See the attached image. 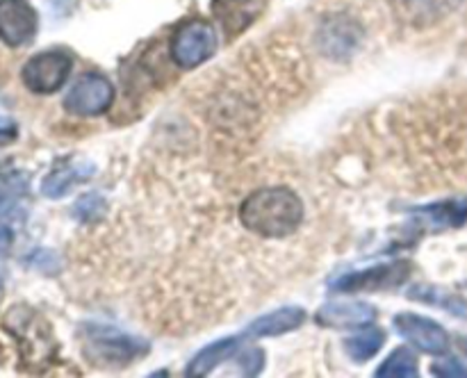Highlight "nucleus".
Here are the masks:
<instances>
[{
	"label": "nucleus",
	"instance_id": "f257e3e1",
	"mask_svg": "<svg viewBox=\"0 0 467 378\" xmlns=\"http://www.w3.org/2000/svg\"><path fill=\"white\" fill-rule=\"evenodd\" d=\"M240 221L255 235L283 240L304 221V203L290 187H263L242 203Z\"/></svg>",
	"mask_w": 467,
	"mask_h": 378
},
{
	"label": "nucleus",
	"instance_id": "f03ea898",
	"mask_svg": "<svg viewBox=\"0 0 467 378\" xmlns=\"http://www.w3.org/2000/svg\"><path fill=\"white\" fill-rule=\"evenodd\" d=\"M73 68L71 55L64 50H46L27 59L21 71V80L32 94H55L68 80Z\"/></svg>",
	"mask_w": 467,
	"mask_h": 378
},
{
	"label": "nucleus",
	"instance_id": "7ed1b4c3",
	"mask_svg": "<svg viewBox=\"0 0 467 378\" xmlns=\"http://www.w3.org/2000/svg\"><path fill=\"white\" fill-rule=\"evenodd\" d=\"M217 53V32L205 21H187L171 36V59L182 68H196Z\"/></svg>",
	"mask_w": 467,
	"mask_h": 378
},
{
	"label": "nucleus",
	"instance_id": "20e7f679",
	"mask_svg": "<svg viewBox=\"0 0 467 378\" xmlns=\"http://www.w3.org/2000/svg\"><path fill=\"white\" fill-rule=\"evenodd\" d=\"M112 98L114 87L108 77L99 76V73H85L82 77H78V82L67 94L64 107L76 117H96L112 105Z\"/></svg>",
	"mask_w": 467,
	"mask_h": 378
},
{
	"label": "nucleus",
	"instance_id": "39448f33",
	"mask_svg": "<svg viewBox=\"0 0 467 378\" xmlns=\"http://www.w3.org/2000/svg\"><path fill=\"white\" fill-rule=\"evenodd\" d=\"M39 16L27 0H0V41L12 48L27 46L36 35Z\"/></svg>",
	"mask_w": 467,
	"mask_h": 378
},
{
	"label": "nucleus",
	"instance_id": "423d86ee",
	"mask_svg": "<svg viewBox=\"0 0 467 378\" xmlns=\"http://www.w3.org/2000/svg\"><path fill=\"white\" fill-rule=\"evenodd\" d=\"M395 326L410 344L418 346L424 353L442 355L450 349V335L433 319L420 317V314L413 312H401L395 317Z\"/></svg>",
	"mask_w": 467,
	"mask_h": 378
},
{
	"label": "nucleus",
	"instance_id": "0eeeda50",
	"mask_svg": "<svg viewBox=\"0 0 467 378\" xmlns=\"http://www.w3.org/2000/svg\"><path fill=\"white\" fill-rule=\"evenodd\" d=\"M89 353L100 358L103 363H130L137 355L146 353L144 342L130 335L112 331V328H94L89 332Z\"/></svg>",
	"mask_w": 467,
	"mask_h": 378
},
{
	"label": "nucleus",
	"instance_id": "6e6552de",
	"mask_svg": "<svg viewBox=\"0 0 467 378\" xmlns=\"http://www.w3.org/2000/svg\"><path fill=\"white\" fill-rule=\"evenodd\" d=\"M409 273V264H381V267L365 269V271L349 273V276H342L333 282V290L337 291H360V290H381V287L397 285V282L404 281V276Z\"/></svg>",
	"mask_w": 467,
	"mask_h": 378
},
{
	"label": "nucleus",
	"instance_id": "1a4fd4ad",
	"mask_svg": "<svg viewBox=\"0 0 467 378\" xmlns=\"http://www.w3.org/2000/svg\"><path fill=\"white\" fill-rule=\"evenodd\" d=\"M377 319V308L365 301H345V303H328L319 308L317 322L327 328H363Z\"/></svg>",
	"mask_w": 467,
	"mask_h": 378
},
{
	"label": "nucleus",
	"instance_id": "9d476101",
	"mask_svg": "<svg viewBox=\"0 0 467 378\" xmlns=\"http://www.w3.org/2000/svg\"><path fill=\"white\" fill-rule=\"evenodd\" d=\"M267 0H214V16L228 36L244 32L263 14Z\"/></svg>",
	"mask_w": 467,
	"mask_h": 378
},
{
	"label": "nucleus",
	"instance_id": "9b49d317",
	"mask_svg": "<svg viewBox=\"0 0 467 378\" xmlns=\"http://www.w3.org/2000/svg\"><path fill=\"white\" fill-rule=\"evenodd\" d=\"M89 176H94V169H91L89 164L71 158L62 159V162L55 164V167L50 169L48 176L41 180V194H44L46 199H62V196H67L68 191H71L73 185L85 182Z\"/></svg>",
	"mask_w": 467,
	"mask_h": 378
},
{
	"label": "nucleus",
	"instance_id": "f8f14e48",
	"mask_svg": "<svg viewBox=\"0 0 467 378\" xmlns=\"http://www.w3.org/2000/svg\"><path fill=\"white\" fill-rule=\"evenodd\" d=\"M306 322V312L301 308H281L276 312H269L265 317L255 319L249 326V335L255 337H272L283 335V332L296 331Z\"/></svg>",
	"mask_w": 467,
	"mask_h": 378
},
{
	"label": "nucleus",
	"instance_id": "ddd939ff",
	"mask_svg": "<svg viewBox=\"0 0 467 378\" xmlns=\"http://www.w3.org/2000/svg\"><path fill=\"white\" fill-rule=\"evenodd\" d=\"M237 346H240V337H226V340H219L214 344L205 346L203 351L194 355L190 364H187V376H205V373L213 372L214 367H219L222 363H226L228 358L237 353Z\"/></svg>",
	"mask_w": 467,
	"mask_h": 378
},
{
	"label": "nucleus",
	"instance_id": "4468645a",
	"mask_svg": "<svg viewBox=\"0 0 467 378\" xmlns=\"http://www.w3.org/2000/svg\"><path fill=\"white\" fill-rule=\"evenodd\" d=\"M27 191V178L18 171H7L0 169V217H7L18 203L23 200Z\"/></svg>",
	"mask_w": 467,
	"mask_h": 378
},
{
	"label": "nucleus",
	"instance_id": "2eb2a0df",
	"mask_svg": "<svg viewBox=\"0 0 467 378\" xmlns=\"http://www.w3.org/2000/svg\"><path fill=\"white\" fill-rule=\"evenodd\" d=\"M377 376L383 378H413L418 376V358L410 349H395L379 367Z\"/></svg>",
	"mask_w": 467,
	"mask_h": 378
},
{
	"label": "nucleus",
	"instance_id": "dca6fc26",
	"mask_svg": "<svg viewBox=\"0 0 467 378\" xmlns=\"http://www.w3.org/2000/svg\"><path fill=\"white\" fill-rule=\"evenodd\" d=\"M383 342H386V332L379 331V328H372V331H365L360 332V335L349 337V340L345 342V349L356 363H368L369 358H374V355L379 353Z\"/></svg>",
	"mask_w": 467,
	"mask_h": 378
},
{
	"label": "nucleus",
	"instance_id": "f3484780",
	"mask_svg": "<svg viewBox=\"0 0 467 378\" xmlns=\"http://www.w3.org/2000/svg\"><path fill=\"white\" fill-rule=\"evenodd\" d=\"M422 214H429L431 221L441 223V226H461L467 221V203L465 200H447V203L427 205L420 209Z\"/></svg>",
	"mask_w": 467,
	"mask_h": 378
},
{
	"label": "nucleus",
	"instance_id": "a211bd4d",
	"mask_svg": "<svg viewBox=\"0 0 467 378\" xmlns=\"http://www.w3.org/2000/svg\"><path fill=\"white\" fill-rule=\"evenodd\" d=\"M103 209L105 203L99 194H87L78 200L76 208H73V214H76L82 223H91L103 214Z\"/></svg>",
	"mask_w": 467,
	"mask_h": 378
},
{
	"label": "nucleus",
	"instance_id": "6ab92c4d",
	"mask_svg": "<svg viewBox=\"0 0 467 378\" xmlns=\"http://www.w3.org/2000/svg\"><path fill=\"white\" fill-rule=\"evenodd\" d=\"M433 373H436V376H459V378H463V376H467V369L461 363H456V360H445V363L433 364Z\"/></svg>",
	"mask_w": 467,
	"mask_h": 378
},
{
	"label": "nucleus",
	"instance_id": "aec40b11",
	"mask_svg": "<svg viewBox=\"0 0 467 378\" xmlns=\"http://www.w3.org/2000/svg\"><path fill=\"white\" fill-rule=\"evenodd\" d=\"M263 353H260V349H251L246 351L244 355H242L240 364L242 369H244V373H258L260 369H263Z\"/></svg>",
	"mask_w": 467,
	"mask_h": 378
},
{
	"label": "nucleus",
	"instance_id": "412c9836",
	"mask_svg": "<svg viewBox=\"0 0 467 378\" xmlns=\"http://www.w3.org/2000/svg\"><path fill=\"white\" fill-rule=\"evenodd\" d=\"M16 123L0 117V144H9V141L16 139Z\"/></svg>",
	"mask_w": 467,
	"mask_h": 378
},
{
	"label": "nucleus",
	"instance_id": "4be33fe9",
	"mask_svg": "<svg viewBox=\"0 0 467 378\" xmlns=\"http://www.w3.org/2000/svg\"><path fill=\"white\" fill-rule=\"evenodd\" d=\"M14 235L7 226H0V253H7L9 246H12Z\"/></svg>",
	"mask_w": 467,
	"mask_h": 378
},
{
	"label": "nucleus",
	"instance_id": "5701e85b",
	"mask_svg": "<svg viewBox=\"0 0 467 378\" xmlns=\"http://www.w3.org/2000/svg\"><path fill=\"white\" fill-rule=\"evenodd\" d=\"M461 346H463V349H465V353H467V340H461Z\"/></svg>",
	"mask_w": 467,
	"mask_h": 378
},
{
	"label": "nucleus",
	"instance_id": "b1692460",
	"mask_svg": "<svg viewBox=\"0 0 467 378\" xmlns=\"http://www.w3.org/2000/svg\"><path fill=\"white\" fill-rule=\"evenodd\" d=\"M0 294H3V278H0Z\"/></svg>",
	"mask_w": 467,
	"mask_h": 378
}]
</instances>
